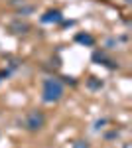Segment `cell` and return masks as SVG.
<instances>
[{
  "label": "cell",
  "mask_w": 132,
  "mask_h": 148,
  "mask_svg": "<svg viewBox=\"0 0 132 148\" xmlns=\"http://www.w3.org/2000/svg\"><path fill=\"white\" fill-rule=\"evenodd\" d=\"M79 42H87V44H91L93 40H91V38H85V36H79Z\"/></svg>",
  "instance_id": "5"
},
{
  "label": "cell",
  "mask_w": 132,
  "mask_h": 148,
  "mask_svg": "<svg viewBox=\"0 0 132 148\" xmlns=\"http://www.w3.org/2000/svg\"><path fill=\"white\" fill-rule=\"evenodd\" d=\"M45 123V119H44V114L42 113H38V111H34V113L28 114V121H26V126L30 128V130H38V128H42Z\"/></svg>",
  "instance_id": "2"
},
{
  "label": "cell",
  "mask_w": 132,
  "mask_h": 148,
  "mask_svg": "<svg viewBox=\"0 0 132 148\" xmlns=\"http://www.w3.org/2000/svg\"><path fill=\"white\" fill-rule=\"evenodd\" d=\"M61 95H63V87H61L59 81L47 79L44 83V99L45 101H57V99H61Z\"/></svg>",
  "instance_id": "1"
},
{
  "label": "cell",
  "mask_w": 132,
  "mask_h": 148,
  "mask_svg": "<svg viewBox=\"0 0 132 148\" xmlns=\"http://www.w3.org/2000/svg\"><path fill=\"white\" fill-rule=\"evenodd\" d=\"M30 26L28 24H18V26H12V30H18V32H26Z\"/></svg>",
  "instance_id": "4"
},
{
  "label": "cell",
  "mask_w": 132,
  "mask_h": 148,
  "mask_svg": "<svg viewBox=\"0 0 132 148\" xmlns=\"http://www.w3.org/2000/svg\"><path fill=\"white\" fill-rule=\"evenodd\" d=\"M44 20H45V22H51V20L57 22V20H59V12H47V16H45Z\"/></svg>",
  "instance_id": "3"
}]
</instances>
